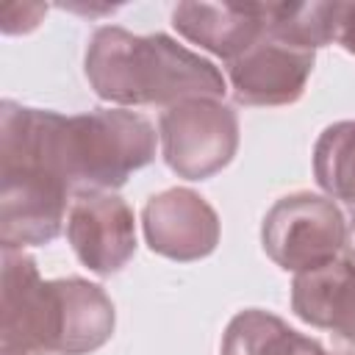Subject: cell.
Masks as SVG:
<instances>
[{
  "mask_svg": "<svg viewBox=\"0 0 355 355\" xmlns=\"http://www.w3.org/2000/svg\"><path fill=\"white\" fill-rule=\"evenodd\" d=\"M83 69L94 94L116 105L169 108L225 94V75L166 33L139 36L119 25H103L89 39Z\"/></svg>",
  "mask_w": 355,
  "mask_h": 355,
  "instance_id": "6da1fadb",
  "label": "cell"
},
{
  "mask_svg": "<svg viewBox=\"0 0 355 355\" xmlns=\"http://www.w3.org/2000/svg\"><path fill=\"white\" fill-rule=\"evenodd\" d=\"M50 114L11 100L0 105V244L53 241L67 225L72 191L53 164Z\"/></svg>",
  "mask_w": 355,
  "mask_h": 355,
  "instance_id": "7a4b0ae2",
  "label": "cell"
},
{
  "mask_svg": "<svg viewBox=\"0 0 355 355\" xmlns=\"http://www.w3.org/2000/svg\"><path fill=\"white\" fill-rule=\"evenodd\" d=\"M53 158L72 197L114 191L155 158L158 133L147 116L128 108H94L64 116L53 111Z\"/></svg>",
  "mask_w": 355,
  "mask_h": 355,
  "instance_id": "3957f363",
  "label": "cell"
},
{
  "mask_svg": "<svg viewBox=\"0 0 355 355\" xmlns=\"http://www.w3.org/2000/svg\"><path fill=\"white\" fill-rule=\"evenodd\" d=\"M64 336V286L42 280L36 261L3 247L0 349L3 355H58Z\"/></svg>",
  "mask_w": 355,
  "mask_h": 355,
  "instance_id": "277c9868",
  "label": "cell"
},
{
  "mask_svg": "<svg viewBox=\"0 0 355 355\" xmlns=\"http://www.w3.org/2000/svg\"><path fill=\"white\" fill-rule=\"evenodd\" d=\"M263 252L286 272H311L344 252V211L322 194L294 191L280 197L261 225Z\"/></svg>",
  "mask_w": 355,
  "mask_h": 355,
  "instance_id": "5b68a950",
  "label": "cell"
},
{
  "mask_svg": "<svg viewBox=\"0 0 355 355\" xmlns=\"http://www.w3.org/2000/svg\"><path fill=\"white\" fill-rule=\"evenodd\" d=\"M158 139L166 166L186 180L225 169L239 150V116L219 97H194L161 111Z\"/></svg>",
  "mask_w": 355,
  "mask_h": 355,
  "instance_id": "8992f818",
  "label": "cell"
},
{
  "mask_svg": "<svg viewBox=\"0 0 355 355\" xmlns=\"http://www.w3.org/2000/svg\"><path fill=\"white\" fill-rule=\"evenodd\" d=\"M316 50L269 28L241 55L227 61L233 97L244 105H288L300 100L313 72Z\"/></svg>",
  "mask_w": 355,
  "mask_h": 355,
  "instance_id": "52a82bcc",
  "label": "cell"
},
{
  "mask_svg": "<svg viewBox=\"0 0 355 355\" xmlns=\"http://www.w3.org/2000/svg\"><path fill=\"white\" fill-rule=\"evenodd\" d=\"M67 241L86 269L114 275L136 252L133 208L114 191H83L72 197Z\"/></svg>",
  "mask_w": 355,
  "mask_h": 355,
  "instance_id": "ba28073f",
  "label": "cell"
},
{
  "mask_svg": "<svg viewBox=\"0 0 355 355\" xmlns=\"http://www.w3.org/2000/svg\"><path fill=\"white\" fill-rule=\"evenodd\" d=\"M141 225L150 250L172 261H200L219 244V216L191 189H166L150 197Z\"/></svg>",
  "mask_w": 355,
  "mask_h": 355,
  "instance_id": "9c48e42d",
  "label": "cell"
},
{
  "mask_svg": "<svg viewBox=\"0 0 355 355\" xmlns=\"http://www.w3.org/2000/svg\"><path fill=\"white\" fill-rule=\"evenodd\" d=\"M291 308L302 322L355 349V252L349 250L319 269L294 275Z\"/></svg>",
  "mask_w": 355,
  "mask_h": 355,
  "instance_id": "30bf717a",
  "label": "cell"
},
{
  "mask_svg": "<svg viewBox=\"0 0 355 355\" xmlns=\"http://www.w3.org/2000/svg\"><path fill=\"white\" fill-rule=\"evenodd\" d=\"M172 25L202 50L233 61L266 31V3H178Z\"/></svg>",
  "mask_w": 355,
  "mask_h": 355,
  "instance_id": "8fae6325",
  "label": "cell"
},
{
  "mask_svg": "<svg viewBox=\"0 0 355 355\" xmlns=\"http://www.w3.org/2000/svg\"><path fill=\"white\" fill-rule=\"evenodd\" d=\"M222 355H347L297 333L280 316L250 308L230 319L222 336Z\"/></svg>",
  "mask_w": 355,
  "mask_h": 355,
  "instance_id": "7c38bea8",
  "label": "cell"
},
{
  "mask_svg": "<svg viewBox=\"0 0 355 355\" xmlns=\"http://www.w3.org/2000/svg\"><path fill=\"white\" fill-rule=\"evenodd\" d=\"M64 336L58 355H86L100 349L114 333V302L108 294L80 277H64Z\"/></svg>",
  "mask_w": 355,
  "mask_h": 355,
  "instance_id": "4fadbf2b",
  "label": "cell"
},
{
  "mask_svg": "<svg viewBox=\"0 0 355 355\" xmlns=\"http://www.w3.org/2000/svg\"><path fill=\"white\" fill-rule=\"evenodd\" d=\"M313 175L324 194L355 216V122L344 119L322 130L313 147Z\"/></svg>",
  "mask_w": 355,
  "mask_h": 355,
  "instance_id": "5bb4252c",
  "label": "cell"
},
{
  "mask_svg": "<svg viewBox=\"0 0 355 355\" xmlns=\"http://www.w3.org/2000/svg\"><path fill=\"white\" fill-rule=\"evenodd\" d=\"M347 3H266L269 28L316 50L338 42Z\"/></svg>",
  "mask_w": 355,
  "mask_h": 355,
  "instance_id": "9a60e30c",
  "label": "cell"
},
{
  "mask_svg": "<svg viewBox=\"0 0 355 355\" xmlns=\"http://www.w3.org/2000/svg\"><path fill=\"white\" fill-rule=\"evenodd\" d=\"M44 14H47L44 3L3 0L0 3V28H3V33H28L42 22Z\"/></svg>",
  "mask_w": 355,
  "mask_h": 355,
  "instance_id": "2e32d148",
  "label": "cell"
},
{
  "mask_svg": "<svg viewBox=\"0 0 355 355\" xmlns=\"http://www.w3.org/2000/svg\"><path fill=\"white\" fill-rule=\"evenodd\" d=\"M338 44L355 55V3L344 6V19H341V31H338Z\"/></svg>",
  "mask_w": 355,
  "mask_h": 355,
  "instance_id": "e0dca14e",
  "label": "cell"
},
{
  "mask_svg": "<svg viewBox=\"0 0 355 355\" xmlns=\"http://www.w3.org/2000/svg\"><path fill=\"white\" fill-rule=\"evenodd\" d=\"M64 8H69V11H80V14H89V17H94V14H108V11H114L116 6H64Z\"/></svg>",
  "mask_w": 355,
  "mask_h": 355,
  "instance_id": "ac0fdd59",
  "label": "cell"
},
{
  "mask_svg": "<svg viewBox=\"0 0 355 355\" xmlns=\"http://www.w3.org/2000/svg\"><path fill=\"white\" fill-rule=\"evenodd\" d=\"M352 252H355V225H352Z\"/></svg>",
  "mask_w": 355,
  "mask_h": 355,
  "instance_id": "d6986e66",
  "label": "cell"
}]
</instances>
